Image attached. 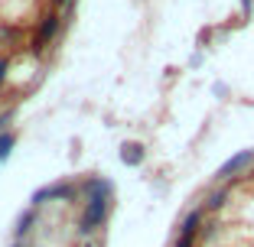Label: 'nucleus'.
<instances>
[{
    "label": "nucleus",
    "instance_id": "5",
    "mask_svg": "<svg viewBox=\"0 0 254 247\" xmlns=\"http://www.w3.org/2000/svg\"><path fill=\"white\" fill-rule=\"evenodd\" d=\"M143 156H147V153H143L140 143H124V147H121V159H124L127 166H140Z\"/></svg>",
    "mask_w": 254,
    "mask_h": 247
},
{
    "label": "nucleus",
    "instance_id": "8",
    "mask_svg": "<svg viewBox=\"0 0 254 247\" xmlns=\"http://www.w3.org/2000/svg\"><path fill=\"white\" fill-rule=\"evenodd\" d=\"M13 143H16V137H13V134H0V163H3V159L10 156Z\"/></svg>",
    "mask_w": 254,
    "mask_h": 247
},
{
    "label": "nucleus",
    "instance_id": "11",
    "mask_svg": "<svg viewBox=\"0 0 254 247\" xmlns=\"http://www.w3.org/2000/svg\"><path fill=\"white\" fill-rule=\"evenodd\" d=\"M7 68H10V62L0 59V85H3V78H7Z\"/></svg>",
    "mask_w": 254,
    "mask_h": 247
},
{
    "label": "nucleus",
    "instance_id": "12",
    "mask_svg": "<svg viewBox=\"0 0 254 247\" xmlns=\"http://www.w3.org/2000/svg\"><path fill=\"white\" fill-rule=\"evenodd\" d=\"M13 247H26V244H20V241H16V244H13Z\"/></svg>",
    "mask_w": 254,
    "mask_h": 247
},
{
    "label": "nucleus",
    "instance_id": "9",
    "mask_svg": "<svg viewBox=\"0 0 254 247\" xmlns=\"http://www.w3.org/2000/svg\"><path fill=\"white\" fill-rule=\"evenodd\" d=\"M225 198H228V192H225V189H218V192H212V195H209L205 208H212V211H215V208H222V205H225Z\"/></svg>",
    "mask_w": 254,
    "mask_h": 247
},
{
    "label": "nucleus",
    "instance_id": "10",
    "mask_svg": "<svg viewBox=\"0 0 254 247\" xmlns=\"http://www.w3.org/2000/svg\"><path fill=\"white\" fill-rule=\"evenodd\" d=\"M176 247H195V234H180Z\"/></svg>",
    "mask_w": 254,
    "mask_h": 247
},
{
    "label": "nucleus",
    "instance_id": "7",
    "mask_svg": "<svg viewBox=\"0 0 254 247\" xmlns=\"http://www.w3.org/2000/svg\"><path fill=\"white\" fill-rule=\"evenodd\" d=\"M82 192H85V195H98V192L111 195V186H108L105 179H98V176H95V179H88V182H85V186H82Z\"/></svg>",
    "mask_w": 254,
    "mask_h": 247
},
{
    "label": "nucleus",
    "instance_id": "13",
    "mask_svg": "<svg viewBox=\"0 0 254 247\" xmlns=\"http://www.w3.org/2000/svg\"><path fill=\"white\" fill-rule=\"evenodd\" d=\"M56 3H65V0H56Z\"/></svg>",
    "mask_w": 254,
    "mask_h": 247
},
{
    "label": "nucleus",
    "instance_id": "3",
    "mask_svg": "<svg viewBox=\"0 0 254 247\" xmlns=\"http://www.w3.org/2000/svg\"><path fill=\"white\" fill-rule=\"evenodd\" d=\"M65 198H75V186L72 182H59V186L39 189L33 195V205H46V202H65Z\"/></svg>",
    "mask_w": 254,
    "mask_h": 247
},
{
    "label": "nucleus",
    "instance_id": "6",
    "mask_svg": "<svg viewBox=\"0 0 254 247\" xmlns=\"http://www.w3.org/2000/svg\"><path fill=\"white\" fill-rule=\"evenodd\" d=\"M33 221H36V208H30L26 215L20 218V221H16V241H20L23 234H30V231H33Z\"/></svg>",
    "mask_w": 254,
    "mask_h": 247
},
{
    "label": "nucleus",
    "instance_id": "4",
    "mask_svg": "<svg viewBox=\"0 0 254 247\" xmlns=\"http://www.w3.org/2000/svg\"><path fill=\"white\" fill-rule=\"evenodd\" d=\"M254 163V150H245V153H238V156H232L228 163L218 169V179H232V176H238L241 169H248V166Z\"/></svg>",
    "mask_w": 254,
    "mask_h": 247
},
{
    "label": "nucleus",
    "instance_id": "1",
    "mask_svg": "<svg viewBox=\"0 0 254 247\" xmlns=\"http://www.w3.org/2000/svg\"><path fill=\"white\" fill-rule=\"evenodd\" d=\"M105 218H108V195L105 192L88 195V202H85L82 215H78V234H95Z\"/></svg>",
    "mask_w": 254,
    "mask_h": 247
},
{
    "label": "nucleus",
    "instance_id": "2",
    "mask_svg": "<svg viewBox=\"0 0 254 247\" xmlns=\"http://www.w3.org/2000/svg\"><path fill=\"white\" fill-rule=\"evenodd\" d=\"M56 33H59V16H56V13H46L43 20H39V30H36V36H33L30 52H33V55H39L46 46H49V39H53Z\"/></svg>",
    "mask_w": 254,
    "mask_h": 247
}]
</instances>
